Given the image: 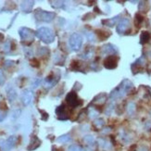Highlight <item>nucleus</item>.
<instances>
[{
  "mask_svg": "<svg viewBox=\"0 0 151 151\" xmlns=\"http://www.w3.org/2000/svg\"><path fill=\"white\" fill-rule=\"evenodd\" d=\"M41 144V141L39 140L36 136H34L32 138V141L30 143V146L28 147V150H35L39 146H40Z\"/></svg>",
  "mask_w": 151,
  "mask_h": 151,
  "instance_id": "4468645a",
  "label": "nucleus"
},
{
  "mask_svg": "<svg viewBox=\"0 0 151 151\" xmlns=\"http://www.w3.org/2000/svg\"><path fill=\"white\" fill-rule=\"evenodd\" d=\"M34 5H35V1H23L21 4V9L25 13H30L32 10Z\"/></svg>",
  "mask_w": 151,
  "mask_h": 151,
  "instance_id": "f8f14e48",
  "label": "nucleus"
},
{
  "mask_svg": "<svg viewBox=\"0 0 151 151\" xmlns=\"http://www.w3.org/2000/svg\"><path fill=\"white\" fill-rule=\"evenodd\" d=\"M129 28H130V21L126 18H123L121 19V22L117 26V32H118V34L123 35V34H125Z\"/></svg>",
  "mask_w": 151,
  "mask_h": 151,
  "instance_id": "6e6552de",
  "label": "nucleus"
},
{
  "mask_svg": "<svg viewBox=\"0 0 151 151\" xmlns=\"http://www.w3.org/2000/svg\"><path fill=\"white\" fill-rule=\"evenodd\" d=\"M64 112H65V107L63 106V105H61V106H60V107H58L57 109H56V113H57L58 116L63 115Z\"/></svg>",
  "mask_w": 151,
  "mask_h": 151,
  "instance_id": "4be33fe9",
  "label": "nucleus"
},
{
  "mask_svg": "<svg viewBox=\"0 0 151 151\" xmlns=\"http://www.w3.org/2000/svg\"><path fill=\"white\" fill-rule=\"evenodd\" d=\"M50 3H51V6L55 9H60L64 6L63 1H50Z\"/></svg>",
  "mask_w": 151,
  "mask_h": 151,
  "instance_id": "a211bd4d",
  "label": "nucleus"
},
{
  "mask_svg": "<svg viewBox=\"0 0 151 151\" xmlns=\"http://www.w3.org/2000/svg\"><path fill=\"white\" fill-rule=\"evenodd\" d=\"M10 47H11V45H10V42L8 41L4 44V51L5 52H9L10 50Z\"/></svg>",
  "mask_w": 151,
  "mask_h": 151,
  "instance_id": "393cba45",
  "label": "nucleus"
},
{
  "mask_svg": "<svg viewBox=\"0 0 151 151\" xmlns=\"http://www.w3.org/2000/svg\"><path fill=\"white\" fill-rule=\"evenodd\" d=\"M56 14L54 12H49L42 9H37L35 12V18L39 22H51L55 19Z\"/></svg>",
  "mask_w": 151,
  "mask_h": 151,
  "instance_id": "7ed1b4c3",
  "label": "nucleus"
},
{
  "mask_svg": "<svg viewBox=\"0 0 151 151\" xmlns=\"http://www.w3.org/2000/svg\"><path fill=\"white\" fill-rule=\"evenodd\" d=\"M35 36L45 44H50L55 40V34L48 27H40L35 32Z\"/></svg>",
  "mask_w": 151,
  "mask_h": 151,
  "instance_id": "f03ea898",
  "label": "nucleus"
},
{
  "mask_svg": "<svg viewBox=\"0 0 151 151\" xmlns=\"http://www.w3.org/2000/svg\"><path fill=\"white\" fill-rule=\"evenodd\" d=\"M83 42V36L80 34H78V32H74L69 38L70 47L74 51H77L82 47Z\"/></svg>",
  "mask_w": 151,
  "mask_h": 151,
  "instance_id": "20e7f679",
  "label": "nucleus"
},
{
  "mask_svg": "<svg viewBox=\"0 0 151 151\" xmlns=\"http://www.w3.org/2000/svg\"><path fill=\"white\" fill-rule=\"evenodd\" d=\"M89 115H90V117L93 119V118H96V117H97V115H98V113L96 112V111L95 110V109H91L90 110V113H89Z\"/></svg>",
  "mask_w": 151,
  "mask_h": 151,
  "instance_id": "c85d7f7f",
  "label": "nucleus"
},
{
  "mask_svg": "<svg viewBox=\"0 0 151 151\" xmlns=\"http://www.w3.org/2000/svg\"><path fill=\"white\" fill-rule=\"evenodd\" d=\"M5 83V75L3 73V70H0V85H3Z\"/></svg>",
  "mask_w": 151,
  "mask_h": 151,
  "instance_id": "a878e982",
  "label": "nucleus"
},
{
  "mask_svg": "<svg viewBox=\"0 0 151 151\" xmlns=\"http://www.w3.org/2000/svg\"><path fill=\"white\" fill-rule=\"evenodd\" d=\"M133 87V83H131L129 80H123L119 86H117L112 92L110 93L109 97L112 99H117V98H121L124 96L127 92H129Z\"/></svg>",
  "mask_w": 151,
  "mask_h": 151,
  "instance_id": "f257e3e1",
  "label": "nucleus"
},
{
  "mask_svg": "<svg viewBox=\"0 0 151 151\" xmlns=\"http://www.w3.org/2000/svg\"><path fill=\"white\" fill-rule=\"evenodd\" d=\"M21 112H22V111L19 110V109L14 110V111L12 112V114H11V118H12V119H14V120L18 119V118L19 117V115H21Z\"/></svg>",
  "mask_w": 151,
  "mask_h": 151,
  "instance_id": "5701e85b",
  "label": "nucleus"
},
{
  "mask_svg": "<svg viewBox=\"0 0 151 151\" xmlns=\"http://www.w3.org/2000/svg\"><path fill=\"white\" fill-rule=\"evenodd\" d=\"M117 51L116 47L112 45H105L104 47H102V53L103 54H107V55H110V54H114L115 52Z\"/></svg>",
  "mask_w": 151,
  "mask_h": 151,
  "instance_id": "ddd939ff",
  "label": "nucleus"
},
{
  "mask_svg": "<svg viewBox=\"0 0 151 151\" xmlns=\"http://www.w3.org/2000/svg\"><path fill=\"white\" fill-rule=\"evenodd\" d=\"M19 35L23 42H32L35 35V32H32L31 29L27 27H22L19 30Z\"/></svg>",
  "mask_w": 151,
  "mask_h": 151,
  "instance_id": "423d86ee",
  "label": "nucleus"
},
{
  "mask_svg": "<svg viewBox=\"0 0 151 151\" xmlns=\"http://www.w3.org/2000/svg\"><path fill=\"white\" fill-rule=\"evenodd\" d=\"M21 99L24 106H29L34 99V92L31 89H24L21 95Z\"/></svg>",
  "mask_w": 151,
  "mask_h": 151,
  "instance_id": "0eeeda50",
  "label": "nucleus"
},
{
  "mask_svg": "<svg viewBox=\"0 0 151 151\" xmlns=\"http://www.w3.org/2000/svg\"><path fill=\"white\" fill-rule=\"evenodd\" d=\"M104 66L108 70H112L117 67V58L114 56H109L104 61Z\"/></svg>",
  "mask_w": 151,
  "mask_h": 151,
  "instance_id": "9d476101",
  "label": "nucleus"
},
{
  "mask_svg": "<svg viewBox=\"0 0 151 151\" xmlns=\"http://www.w3.org/2000/svg\"><path fill=\"white\" fill-rule=\"evenodd\" d=\"M83 141L86 143V144H88V145H93V144L95 143V138H94V136L93 135H85L84 137H83Z\"/></svg>",
  "mask_w": 151,
  "mask_h": 151,
  "instance_id": "dca6fc26",
  "label": "nucleus"
},
{
  "mask_svg": "<svg viewBox=\"0 0 151 151\" xmlns=\"http://www.w3.org/2000/svg\"><path fill=\"white\" fill-rule=\"evenodd\" d=\"M94 124H95V126H96L97 129H101V128L104 126V121H103L102 119H97V120L94 122Z\"/></svg>",
  "mask_w": 151,
  "mask_h": 151,
  "instance_id": "412c9836",
  "label": "nucleus"
},
{
  "mask_svg": "<svg viewBox=\"0 0 151 151\" xmlns=\"http://www.w3.org/2000/svg\"><path fill=\"white\" fill-rule=\"evenodd\" d=\"M17 143V137L15 135H10L6 139H0V150L10 151L14 148Z\"/></svg>",
  "mask_w": 151,
  "mask_h": 151,
  "instance_id": "39448f33",
  "label": "nucleus"
},
{
  "mask_svg": "<svg viewBox=\"0 0 151 151\" xmlns=\"http://www.w3.org/2000/svg\"><path fill=\"white\" fill-rule=\"evenodd\" d=\"M6 97H8L9 101L10 103L14 102L16 100L17 96H18L16 89L13 86H11V85H9V86L6 87Z\"/></svg>",
  "mask_w": 151,
  "mask_h": 151,
  "instance_id": "9b49d317",
  "label": "nucleus"
},
{
  "mask_svg": "<svg viewBox=\"0 0 151 151\" xmlns=\"http://www.w3.org/2000/svg\"><path fill=\"white\" fill-rule=\"evenodd\" d=\"M6 113L5 112V111L0 110V122H3L6 119Z\"/></svg>",
  "mask_w": 151,
  "mask_h": 151,
  "instance_id": "cd10ccee",
  "label": "nucleus"
},
{
  "mask_svg": "<svg viewBox=\"0 0 151 151\" xmlns=\"http://www.w3.org/2000/svg\"><path fill=\"white\" fill-rule=\"evenodd\" d=\"M70 140V135L68 134H63V135H60V137H58V138H57V142H58V143H61V144L68 143Z\"/></svg>",
  "mask_w": 151,
  "mask_h": 151,
  "instance_id": "2eb2a0df",
  "label": "nucleus"
},
{
  "mask_svg": "<svg viewBox=\"0 0 151 151\" xmlns=\"http://www.w3.org/2000/svg\"><path fill=\"white\" fill-rule=\"evenodd\" d=\"M40 83H41L40 79H36V80L32 83V88H36V87H38V85Z\"/></svg>",
  "mask_w": 151,
  "mask_h": 151,
  "instance_id": "bb28decb",
  "label": "nucleus"
},
{
  "mask_svg": "<svg viewBox=\"0 0 151 151\" xmlns=\"http://www.w3.org/2000/svg\"><path fill=\"white\" fill-rule=\"evenodd\" d=\"M150 55H151V53H150Z\"/></svg>",
  "mask_w": 151,
  "mask_h": 151,
  "instance_id": "c756f323",
  "label": "nucleus"
},
{
  "mask_svg": "<svg viewBox=\"0 0 151 151\" xmlns=\"http://www.w3.org/2000/svg\"><path fill=\"white\" fill-rule=\"evenodd\" d=\"M66 101L70 107L76 108L79 105V98L74 92H70L66 96Z\"/></svg>",
  "mask_w": 151,
  "mask_h": 151,
  "instance_id": "1a4fd4ad",
  "label": "nucleus"
},
{
  "mask_svg": "<svg viewBox=\"0 0 151 151\" xmlns=\"http://www.w3.org/2000/svg\"><path fill=\"white\" fill-rule=\"evenodd\" d=\"M127 110H128V113L130 115H132L135 110V105L134 103H129L128 107H127Z\"/></svg>",
  "mask_w": 151,
  "mask_h": 151,
  "instance_id": "aec40b11",
  "label": "nucleus"
},
{
  "mask_svg": "<svg viewBox=\"0 0 151 151\" xmlns=\"http://www.w3.org/2000/svg\"><path fill=\"white\" fill-rule=\"evenodd\" d=\"M68 151H84V149L77 145H71L69 147Z\"/></svg>",
  "mask_w": 151,
  "mask_h": 151,
  "instance_id": "6ab92c4d",
  "label": "nucleus"
},
{
  "mask_svg": "<svg viewBox=\"0 0 151 151\" xmlns=\"http://www.w3.org/2000/svg\"><path fill=\"white\" fill-rule=\"evenodd\" d=\"M85 36H86V38L89 41H91V42L95 41V35H94V34H92V32H86V34H85Z\"/></svg>",
  "mask_w": 151,
  "mask_h": 151,
  "instance_id": "b1692460",
  "label": "nucleus"
},
{
  "mask_svg": "<svg viewBox=\"0 0 151 151\" xmlns=\"http://www.w3.org/2000/svg\"><path fill=\"white\" fill-rule=\"evenodd\" d=\"M149 37H150V35H149V34H148L147 32H142L141 37H140L141 43H142V44H144V43L147 42V41L149 40Z\"/></svg>",
  "mask_w": 151,
  "mask_h": 151,
  "instance_id": "f3484780",
  "label": "nucleus"
}]
</instances>
